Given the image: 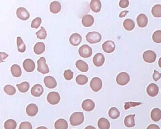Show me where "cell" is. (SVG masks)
<instances>
[{
    "label": "cell",
    "mask_w": 161,
    "mask_h": 129,
    "mask_svg": "<svg viewBox=\"0 0 161 129\" xmlns=\"http://www.w3.org/2000/svg\"><path fill=\"white\" fill-rule=\"evenodd\" d=\"M104 56L102 53H97L94 55L93 59L94 64L97 67H100L102 66L105 62Z\"/></svg>",
    "instance_id": "14"
},
{
    "label": "cell",
    "mask_w": 161,
    "mask_h": 129,
    "mask_svg": "<svg viewBox=\"0 0 161 129\" xmlns=\"http://www.w3.org/2000/svg\"><path fill=\"white\" fill-rule=\"evenodd\" d=\"M137 24L139 27L143 28L147 26L148 23V18L144 14H140L137 18Z\"/></svg>",
    "instance_id": "19"
},
{
    "label": "cell",
    "mask_w": 161,
    "mask_h": 129,
    "mask_svg": "<svg viewBox=\"0 0 161 129\" xmlns=\"http://www.w3.org/2000/svg\"><path fill=\"white\" fill-rule=\"evenodd\" d=\"M130 78L129 75L125 72L120 73L116 77V82L120 86H125L127 84L130 82Z\"/></svg>",
    "instance_id": "5"
},
{
    "label": "cell",
    "mask_w": 161,
    "mask_h": 129,
    "mask_svg": "<svg viewBox=\"0 0 161 129\" xmlns=\"http://www.w3.org/2000/svg\"><path fill=\"white\" fill-rule=\"evenodd\" d=\"M50 10L53 14H58L61 10V5L58 1H53L50 3Z\"/></svg>",
    "instance_id": "23"
},
{
    "label": "cell",
    "mask_w": 161,
    "mask_h": 129,
    "mask_svg": "<svg viewBox=\"0 0 161 129\" xmlns=\"http://www.w3.org/2000/svg\"><path fill=\"white\" fill-rule=\"evenodd\" d=\"M26 112L27 115L30 117H34L37 114L38 108L36 104H29L26 107Z\"/></svg>",
    "instance_id": "20"
},
{
    "label": "cell",
    "mask_w": 161,
    "mask_h": 129,
    "mask_svg": "<svg viewBox=\"0 0 161 129\" xmlns=\"http://www.w3.org/2000/svg\"><path fill=\"white\" fill-rule=\"evenodd\" d=\"M19 129H33V127L30 122H24L19 125Z\"/></svg>",
    "instance_id": "43"
},
{
    "label": "cell",
    "mask_w": 161,
    "mask_h": 129,
    "mask_svg": "<svg viewBox=\"0 0 161 129\" xmlns=\"http://www.w3.org/2000/svg\"><path fill=\"white\" fill-rule=\"evenodd\" d=\"M90 8L94 12H99L102 9V3L100 0H92L90 3Z\"/></svg>",
    "instance_id": "21"
},
{
    "label": "cell",
    "mask_w": 161,
    "mask_h": 129,
    "mask_svg": "<svg viewBox=\"0 0 161 129\" xmlns=\"http://www.w3.org/2000/svg\"><path fill=\"white\" fill-rule=\"evenodd\" d=\"M45 50V45L43 42H38L34 46V52L37 55H40L44 53Z\"/></svg>",
    "instance_id": "24"
},
{
    "label": "cell",
    "mask_w": 161,
    "mask_h": 129,
    "mask_svg": "<svg viewBox=\"0 0 161 129\" xmlns=\"http://www.w3.org/2000/svg\"><path fill=\"white\" fill-rule=\"evenodd\" d=\"M147 92L148 94L152 97L156 96L159 92L158 86L155 84H150L147 87Z\"/></svg>",
    "instance_id": "15"
},
{
    "label": "cell",
    "mask_w": 161,
    "mask_h": 129,
    "mask_svg": "<svg viewBox=\"0 0 161 129\" xmlns=\"http://www.w3.org/2000/svg\"><path fill=\"white\" fill-rule=\"evenodd\" d=\"M151 117L153 121H159L161 119V109L157 108L153 109L151 113Z\"/></svg>",
    "instance_id": "27"
},
{
    "label": "cell",
    "mask_w": 161,
    "mask_h": 129,
    "mask_svg": "<svg viewBox=\"0 0 161 129\" xmlns=\"http://www.w3.org/2000/svg\"><path fill=\"white\" fill-rule=\"evenodd\" d=\"M75 65L76 68L81 72H86L89 70V66L88 64L86 62L82 60H77L75 63Z\"/></svg>",
    "instance_id": "22"
},
{
    "label": "cell",
    "mask_w": 161,
    "mask_h": 129,
    "mask_svg": "<svg viewBox=\"0 0 161 129\" xmlns=\"http://www.w3.org/2000/svg\"><path fill=\"white\" fill-rule=\"evenodd\" d=\"M135 116H136L135 115H130L125 118L124 123L126 126L128 128H132L135 126L134 117Z\"/></svg>",
    "instance_id": "25"
},
{
    "label": "cell",
    "mask_w": 161,
    "mask_h": 129,
    "mask_svg": "<svg viewBox=\"0 0 161 129\" xmlns=\"http://www.w3.org/2000/svg\"><path fill=\"white\" fill-rule=\"evenodd\" d=\"M82 40V37L78 33H74L70 37L69 42L72 46H78L81 43Z\"/></svg>",
    "instance_id": "18"
},
{
    "label": "cell",
    "mask_w": 161,
    "mask_h": 129,
    "mask_svg": "<svg viewBox=\"0 0 161 129\" xmlns=\"http://www.w3.org/2000/svg\"><path fill=\"white\" fill-rule=\"evenodd\" d=\"M16 86L20 92L24 93L29 90L30 85L28 82H25L20 84H17Z\"/></svg>",
    "instance_id": "32"
},
{
    "label": "cell",
    "mask_w": 161,
    "mask_h": 129,
    "mask_svg": "<svg viewBox=\"0 0 161 129\" xmlns=\"http://www.w3.org/2000/svg\"><path fill=\"white\" fill-rule=\"evenodd\" d=\"M3 89L5 93L7 94L8 95H14L16 92V90L14 87L11 85H7L5 86Z\"/></svg>",
    "instance_id": "36"
},
{
    "label": "cell",
    "mask_w": 161,
    "mask_h": 129,
    "mask_svg": "<svg viewBox=\"0 0 161 129\" xmlns=\"http://www.w3.org/2000/svg\"><path fill=\"white\" fill-rule=\"evenodd\" d=\"M143 60L149 63H153L156 60V54L152 50H147L143 54Z\"/></svg>",
    "instance_id": "7"
},
{
    "label": "cell",
    "mask_w": 161,
    "mask_h": 129,
    "mask_svg": "<svg viewBox=\"0 0 161 129\" xmlns=\"http://www.w3.org/2000/svg\"><path fill=\"white\" fill-rule=\"evenodd\" d=\"M24 69L28 72H33L35 69V63L34 61L30 59H26L23 63Z\"/></svg>",
    "instance_id": "13"
},
{
    "label": "cell",
    "mask_w": 161,
    "mask_h": 129,
    "mask_svg": "<svg viewBox=\"0 0 161 129\" xmlns=\"http://www.w3.org/2000/svg\"><path fill=\"white\" fill-rule=\"evenodd\" d=\"M85 129H96V128L94 126L89 125V126H87V127H86Z\"/></svg>",
    "instance_id": "49"
},
{
    "label": "cell",
    "mask_w": 161,
    "mask_h": 129,
    "mask_svg": "<svg viewBox=\"0 0 161 129\" xmlns=\"http://www.w3.org/2000/svg\"><path fill=\"white\" fill-rule=\"evenodd\" d=\"M88 79L87 76L84 75H78L76 78V82L78 85H84L88 82Z\"/></svg>",
    "instance_id": "35"
},
{
    "label": "cell",
    "mask_w": 161,
    "mask_h": 129,
    "mask_svg": "<svg viewBox=\"0 0 161 129\" xmlns=\"http://www.w3.org/2000/svg\"><path fill=\"white\" fill-rule=\"evenodd\" d=\"M55 128L56 129H68V122L64 119H58L55 122Z\"/></svg>",
    "instance_id": "29"
},
{
    "label": "cell",
    "mask_w": 161,
    "mask_h": 129,
    "mask_svg": "<svg viewBox=\"0 0 161 129\" xmlns=\"http://www.w3.org/2000/svg\"><path fill=\"white\" fill-rule=\"evenodd\" d=\"M124 28L128 31H131L135 27V23L131 19H126L123 23Z\"/></svg>",
    "instance_id": "30"
},
{
    "label": "cell",
    "mask_w": 161,
    "mask_h": 129,
    "mask_svg": "<svg viewBox=\"0 0 161 129\" xmlns=\"http://www.w3.org/2000/svg\"><path fill=\"white\" fill-rule=\"evenodd\" d=\"M92 48L87 45H83L79 49V53L82 57L88 58L92 54Z\"/></svg>",
    "instance_id": "4"
},
{
    "label": "cell",
    "mask_w": 161,
    "mask_h": 129,
    "mask_svg": "<svg viewBox=\"0 0 161 129\" xmlns=\"http://www.w3.org/2000/svg\"><path fill=\"white\" fill-rule=\"evenodd\" d=\"M98 127L99 129H109L110 127L109 121L105 118H101L98 121Z\"/></svg>",
    "instance_id": "28"
},
{
    "label": "cell",
    "mask_w": 161,
    "mask_h": 129,
    "mask_svg": "<svg viewBox=\"0 0 161 129\" xmlns=\"http://www.w3.org/2000/svg\"><path fill=\"white\" fill-rule=\"evenodd\" d=\"M147 129H160V127L156 124H150L148 126Z\"/></svg>",
    "instance_id": "47"
},
{
    "label": "cell",
    "mask_w": 161,
    "mask_h": 129,
    "mask_svg": "<svg viewBox=\"0 0 161 129\" xmlns=\"http://www.w3.org/2000/svg\"><path fill=\"white\" fill-rule=\"evenodd\" d=\"M11 71L12 75L16 78H18L21 76V67L17 64H13L11 67Z\"/></svg>",
    "instance_id": "26"
},
{
    "label": "cell",
    "mask_w": 161,
    "mask_h": 129,
    "mask_svg": "<svg viewBox=\"0 0 161 129\" xmlns=\"http://www.w3.org/2000/svg\"><path fill=\"white\" fill-rule=\"evenodd\" d=\"M44 83L48 88L53 89L57 87V82L55 78L52 76H46L44 78Z\"/></svg>",
    "instance_id": "12"
},
{
    "label": "cell",
    "mask_w": 161,
    "mask_h": 129,
    "mask_svg": "<svg viewBox=\"0 0 161 129\" xmlns=\"http://www.w3.org/2000/svg\"><path fill=\"white\" fill-rule=\"evenodd\" d=\"M86 39L87 42L90 44H96L102 40V35L96 31L90 32L86 35Z\"/></svg>",
    "instance_id": "2"
},
{
    "label": "cell",
    "mask_w": 161,
    "mask_h": 129,
    "mask_svg": "<svg viewBox=\"0 0 161 129\" xmlns=\"http://www.w3.org/2000/svg\"><path fill=\"white\" fill-rule=\"evenodd\" d=\"M84 121V114L82 112H77L73 113L70 118V122L72 126L80 125Z\"/></svg>",
    "instance_id": "1"
},
{
    "label": "cell",
    "mask_w": 161,
    "mask_h": 129,
    "mask_svg": "<svg viewBox=\"0 0 161 129\" xmlns=\"http://www.w3.org/2000/svg\"><path fill=\"white\" fill-rule=\"evenodd\" d=\"M129 12L127 11H124L120 13L119 17L120 18H122V17H125V16L127 15L128 13Z\"/></svg>",
    "instance_id": "48"
},
{
    "label": "cell",
    "mask_w": 161,
    "mask_h": 129,
    "mask_svg": "<svg viewBox=\"0 0 161 129\" xmlns=\"http://www.w3.org/2000/svg\"><path fill=\"white\" fill-rule=\"evenodd\" d=\"M82 23L85 27H90L92 26L94 23V18L91 15H85L82 17Z\"/></svg>",
    "instance_id": "17"
},
{
    "label": "cell",
    "mask_w": 161,
    "mask_h": 129,
    "mask_svg": "<svg viewBox=\"0 0 161 129\" xmlns=\"http://www.w3.org/2000/svg\"><path fill=\"white\" fill-rule=\"evenodd\" d=\"M36 35L38 39L44 40L46 38L47 33L45 28L42 27L41 29L36 33Z\"/></svg>",
    "instance_id": "37"
},
{
    "label": "cell",
    "mask_w": 161,
    "mask_h": 129,
    "mask_svg": "<svg viewBox=\"0 0 161 129\" xmlns=\"http://www.w3.org/2000/svg\"><path fill=\"white\" fill-rule=\"evenodd\" d=\"M64 77L67 81H70L73 78V72L70 70H66L64 73Z\"/></svg>",
    "instance_id": "41"
},
{
    "label": "cell",
    "mask_w": 161,
    "mask_h": 129,
    "mask_svg": "<svg viewBox=\"0 0 161 129\" xmlns=\"http://www.w3.org/2000/svg\"><path fill=\"white\" fill-rule=\"evenodd\" d=\"M42 22V20L41 17H36L32 21L31 27L35 29H37L40 26Z\"/></svg>",
    "instance_id": "40"
},
{
    "label": "cell",
    "mask_w": 161,
    "mask_h": 129,
    "mask_svg": "<svg viewBox=\"0 0 161 129\" xmlns=\"http://www.w3.org/2000/svg\"><path fill=\"white\" fill-rule=\"evenodd\" d=\"M152 39L154 42L157 44L161 43V30H158L155 31L153 34Z\"/></svg>",
    "instance_id": "39"
},
{
    "label": "cell",
    "mask_w": 161,
    "mask_h": 129,
    "mask_svg": "<svg viewBox=\"0 0 161 129\" xmlns=\"http://www.w3.org/2000/svg\"><path fill=\"white\" fill-rule=\"evenodd\" d=\"M161 78V73L157 72L156 70H154V72L153 74V80H154V81H155V82H156V81L160 80Z\"/></svg>",
    "instance_id": "45"
},
{
    "label": "cell",
    "mask_w": 161,
    "mask_h": 129,
    "mask_svg": "<svg viewBox=\"0 0 161 129\" xmlns=\"http://www.w3.org/2000/svg\"><path fill=\"white\" fill-rule=\"evenodd\" d=\"M36 129H48L46 127H45V126H39Z\"/></svg>",
    "instance_id": "50"
},
{
    "label": "cell",
    "mask_w": 161,
    "mask_h": 129,
    "mask_svg": "<svg viewBox=\"0 0 161 129\" xmlns=\"http://www.w3.org/2000/svg\"><path fill=\"white\" fill-rule=\"evenodd\" d=\"M108 115L112 119H116L120 116L119 111L116 107L111 108L109 109Z\"/></svg>",
    "instance_id": "34"
},
{
    "label": "cell",
    "mask_w": 161,
    "mask_h": 129,
    "mask_svg": "<svg viewBox=\"0 0 161 129\" xmlns=\"http://www.w3.org/2000/svg\"><path fill=\"white\" fill-rule=\"evenodd\" d=\"M103 83L102 80L98 77H95L92 79L90 82V87L93 91L98 92L102 87Z\"/></svg>",
    "instance_id": "8"
},
{
    "label": "cell",
    "mask_w": 161,
    "mask_h": 129,
    "mask_svg": "<svg viewBox=\"0 0 161 129\" xmlns=\"http://www.w3.org/2000/svg\"><path fill=\"white\" fill-rule=\"evenodd\" d=\"M16 122L13 119L8 120L4 123V128L5 129H16Z\"/></svg>",
    "instance_id": "38"
},
{
    "label": "cell",
    "mask_w": 161,
    "mask_h": 129,
    "mask_svg": "<svg viewBox=\"0 0 161 129\" xmlns=\"http://www.w3.org/2000/svg\"><path fill=\"white\" fill-rule=\"evenodd\" d=\"M152 14L154 17L159 18L161 17V5L156 4L152 9Z\"/></svg>",
    "instance_id": "31"
},
{
    "label": "cell",
    "mask_w": 161,
    "mask_h": 129,
    "mask_svg": "<svg viewBox=\"0 0 161 129\" xmlns=\"http://www.w3.org/2000/svg\"><path fill=\"white\" fill-rule=\"evenodd\" d=\"M37 71L39 72L45 74L50 72L49 68L46 63V59L44 57L40 58L37 61Z\"/></svg>",
    "instance_id": "3"
},
{
    "label": "cell",
    "mask_w": 161,
    "mask_h": 129,
    "mask_svg": "<svg viewBox=\"0 0 161 129\" xmlns=\"http://www.w3.org/2000/svg\"><path fill=\"white\" fill-rule=\"evenodd\" d=\"M82 107L83 110L87 112H90L95 108V104L93 100L90 99H87L83 102Z\"/></svg>",
    "instance_id": "11"
},
{
    "label": "cell",
    "mask_w": 161,
    "mask_h": 129,
    "mask_svg": "<svg viewBox=\"0 0 161 129\" xmlns=\"http://www.w3.org/2000/svg\"><path fill=\"white\" fill-rule=\"evenodd\" d=\"M158 65H159V67L161 68V57L159 59V61H158Z\"/></svg>",
    "instance_id": "51"
},
{
    "label": "cell",
    "mask_w": 161,
    "mask_h": 129,
    "mask_svg": "<svg viewBox=\"0 0 161 129\" xmlns=\"http://www.w3.org/2000/svg\"><path fill=\"white\" fill-rule=\"evenodd\" d=\"M44 88L41 85L36 84L33 87L31 90V93L33 96L39 97L43 95Z\"/></svg>",
    "instance_id": "16"
},
{
    "label": "cell",
    "mask_w": 161,
    "mask_h": 129,
    "mask_svg": "<svg viewBox=\"0 0 161 129\" xmlns=\"http://www.w3.org/2000/svg\"><path fill=\"white\" fill-rule=\"evenodd\" d=\"M17 16L20 20L27 21L30 17V14L25 8L21 7L18 8L16 11Z\"/></svg>",
    "instance_id": "9"
},
{
    "label": "cell",
    "mask_w": 161,
    "mask_h": 129,
    "mask_svg": "<svg viewBox=\"0 0 161 129\" xmlns=\"http://www.w3.org/2000/svg\"><path fill=\"white\" fill-rule=\"evenodd\" d=\"M116 48L115 43L111 40L106 41L102 45V49L105 52L107 53L113 52Z\"/></svg>",
    "instance_id": "10"
},
{
    "label": "cell",
    "mask_w": 161,
    "mask_h": 129,
    "mask_svg": "<svg viewBox=\"0 0 161 129\" xmlns=\"http://www.w3.org/2000/svg\"><path fill=\"white\" fill-rule=\"evenodd\" d=\"M17 50L18 51L21 53L24 52L26 51V45L21 37H17Z\"/></svg>",
    "instance_id": "33"
},
{
    "label": "cell",
    "mask_w": 161,
    "mask_h": 129,
    "mask_svg": "<svg viewBox=\"0 0 161 129\" xmlns=\"http://www.w3.org/2000/svg\"><path fill=\"white\" fill-rule=\"evenodd\" d=\"M8 57H9V55L6 54L5 52H0V58H1V59H0V62H3V60L1 59H5L6 58Z\"/></svg>",
    "instance_id": "46"
},
{
    "label": "cell",
    "mask_w": 161,
    "mask_h": 129,
    "mask_svg": "<svg viewBox=\"0 0 161 129\" xmlns=\"http://www.w3.org/2000/svg\"><path fill=\"white\" fill-rule=\"evenodd\" d=\"M61 97L58 92H51L48 94L47 97L48 102L52 105L58 104L60 101Z\"/></svg>",
    "instance_id": "6"
},
{
    "label": "cell",
    "mask_w": 161,
    "mask_h": 129,
    "mask_svg": "<svg viewBox=\"0 0 161 129\" xmlns=\"http://www.w3.org/2000/svg\"><path fill=\"white\" fill-rule=\"evenodd\" d=\"M119 5L121 8L123 9L126 8L129 5V0H120Z\"/></svg>",
    "instance_id": "44"
},
{
    "label": "cell",
    "mask_w": 161,
    "mask_h": 129,
    "mask_svg": "<svg viewBox=\"0 0 161 129\" xmlns=\"http://www.w3.org/2000/svg\"><path fill=\"white\" fill-rule=\"evenodd\" d=\"M142 103H139V102H129L125 103V110L128 109L132 107H136V106H140L142 105Z\"/></svg>",
    "instance_id": "42"
}]
</instances>
